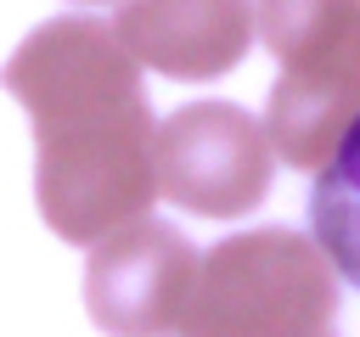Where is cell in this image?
Segmentation results:
<instances>
[{"mask_svg":"<svg viewBox=\"0 0 360 337\" xmlns=\"http://www.w3.org/2000/svg\"><path fill=\"white\" fill-rule=\"evenodd\" d=\"M152 197L158 180L146 95L34 124V202L62 242L90 247L124 219H141Z\"/></svg>","mask_w":360,"mask_h":337,"instance_id":"6da1fadb","label":"cell"},{"mask_svg":"<svg viewBox=\"0 0 360 337\" xmlns=\"http://www.w3.org/2000/svg\"><path fill=\"white\" fill-rule=\"evenodd\" d=\"M338 315V275L315 236L264 225L197 253L174 337H321Z\"/></svg>","mask_w":360,"mask_h":337,"instance_id":"7a4b0ae2","label":"cell"},{"mask_svg":"<svg viewBox=\"0 0 360 337\" xmlns=\"http://www.w3.org/2000/svg\"><path fill=\"white\" fill-rule=\"evenodd\" d=\"M276 152L264 124L231 101H191L174 118L152 124V180L186 213L242 219L270 191Z\"/></svg>","mask_w":360,"mask_h":337,"instance_id":"3957f363","label":"cell"},{"mask_svg":"<svg viewBox=\"0 0 360 337\" xmlns=\"http://www.w3.org/2000/svg\"><path fill=\"white\" fill-rule=\"evenodd\" d=\"M90 247H96L84 264L90 320L107 337H174V320L191 292L197 247L152 213L124 219Z\"/></svg>","mask_w":360,"mask_h":337,"instance_id":"277c9868","label":"cell"},{"mask_svg":"<svg viewBox=\"0 0 360 337\" xmlns=\"http://www.w3.org/2000/svg\"><path fill=\"white\" fill-rule=\"evenodd\" d=\"M0 84L28 107L34 124L56 118V112L112 107V101L146 95L141 90V62L96 17H51V22H39L11 51Z\"/></svg>","mask_w":360,"mask_h":337,"instance_id":"5b68a950","label":"cell"},{"mask_svg":"<svg viewBox=\"0 0 360 337\" xmlns=\"http://www.w3.org/2000/svg\"><path fill=\"white\" fill-rule=\"evenodd\" d=\"M112 34L141 67L202 84L248 56L253 0H124Z\"/></svg>","mask_w":360,"mask_h":337,"instance_id":"8992f818","label":"cell"},{"mask_svg":"<svg viewBox=\"0 0 360 337\" xmlns=\"http://www.w3.org/2000/svg\"><path fill=\"white\" fill-rule=\"evenodd\" d=\"M309 230H315V247L326 253L332 275H343L349 286H360V107L349 112L338 146L315 168Z\"/></svg>","mask_w":360,"mask_h":337,"instance_id":"52a82bcc","label":"cell"},{"mask_svg":"<svg viewBox=\"0 0 360 337\" xmlns=\"http://www.w3.org/2000/svg\"><path fill=\"white\" fill-rule=\"evenodd\" d=\"M338 67L343 79L360 90V0L349 6V22H343V39H338Z\"/></svg>","mask_w":360,"mask_h":337,"instance_id":"ba28073f","label":"cell"},{"mask_svg":"<svg viewBox=\"0 0 360 337\" xmlns=\"http://www.w3.org/2000/svg\"><path fill=\"white\" fill-rule=\"evenodd\" d=\"M79 6H101V0H79Z\"/></svg>","mask_w":360,"mask_h":337,"instance_id":"9c48e42d","label":"cell"}]
</instances>
